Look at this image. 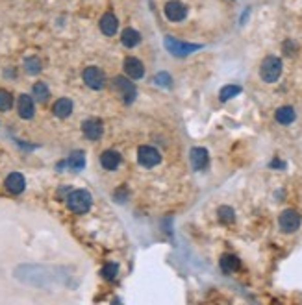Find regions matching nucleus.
Returning <instances> with one entry per match:
<instances>
[{"mask_svg": "<svg viewBox=\"0 0 302 305\" xmlns=\"http://www.w3.org/2000/svg\"><path fill=\"white\" fill-rule=\"evenodd\" d=\"M165 48H167L172 55L184 58V55H189L195 50H199L200 45H191V43L178 41V39H174V37H165Z\"/></svg>", "mask_w": 302, "mask_h": 305, "instance_id": "4", "label": "nucleus"}, {"mask_svg": "<svg viewBox=\"0 0 302 305\" xmlns=\"http://www.w3.org/2000/svg\"><path fill=\"white\" fill-rule=\"evenodd\" d=\"M121 41H122V45L128 46V48H134V46L139 45L141 35L135 32V30H132V28H126L125 32H122V35H121Z\"/></svg>", "mask_w": 302, "mask_h": 305, "instance_id": "18", "label": "nucleus"}, {"mask_svg": "<svg viewBox=\"0 0 302 305\" xmlns=\"http://www.w3.org/2000/svg\"><path fill=\"white\" fill-rule=\"evenodd\" d=\"M117 272H119V266H117L115 263L104 264V268H102L104 279H108V281H113V279H115V276H117Z\"/></svg>", "mask_w": 302, "mask_h": 305, "instance_id": "26", "label": "nucleus"}, {"mask_svg": "<svg viewBox=\"0 0 302 305\" xmlns=\"http://www.w3.org/2000/svg\"><path fill=\"white\" fill-rule=\"evenodd\" d=\"M65 165L69 166V168H73V170H80V168H84V165H85L84 152H73L69 159H67Z\"/></svg>", "mask_w": 302, "mask_h": 305, "instance_id": "20", "label": "nucleus"}, {"mask_svg": "<svg viewBox=\"0 0 302 305\" xmlns=\"http://www.w3.org/2000/svg\"><path fill=\"white\" fill-rule=\"evenodd\" d=\"M280 74H282V60L276 58V55L265 58L263 63H261V67H260L261 80L267 83H274L280 78Z\"/></svg>", "mask_w": 302, "mask_h": 305, "instance_id": "2", "label": "nucleus"}, {"mask_svg": "<svg viewBox=\"0 0 302 305\" xmlns=\"http://www.w3.org/2000/svg\"><path fill=\"white\" fill-rule=\"evenodd\" d=\"M239 92H241V87H239V85H226V87L221 89L219 98H221V102H226V100H230V98L237 97Z\"/></svg>", "mask_w": 302, "mask_h": 305, "instance_id": "22", "label": "nucleus"}, {"mask_svg": "<svg viewBox=\"0 0 302 305\" xmlns=\"http://www.w3.org/2000/svg\"><path fill=\"white\" fill-rule=\"evenodd\" d=\"M112 89L126 102V104H132L135 98V85L125 76H115L112 82Z\"/></svg>", "mask_w": 302, "mask_h": 305, "instance_id": "3", "label": "nucleus"}, {"mask_svg": "<svg viewBox=\"0 0 302 305\" xmlns=\"http://www.w3.org/2000/svg\"><path fill=\"white\" fill-rule=\"evenodd\" d=\"M137 159H139V165L147 166V168H152L162 161V156L156 148L152 146H141L137 150Z\"/></svg>", "mask_w": 302, "mask_h": 305, "instance_id": "7", "label": "nucleus"}, {"mask_svg": "<svg viewBox=\"0 0 302 305\" xmlns=\"http://www.w3.org/2000/svg\"><path fill=\"white\" fill-rule=\"evenodd\" d=\"M32 94H33V98H35L38 102H47L48 97H50V91H48L47 83L39 82V83H35V85H33Z\"/></svg>", "mask_w": 302, "mask_h": 305, "instance_id": "21", "label": "nucleus"}, {"mask_svg": "<svg viewBox=\"0 0 302 305\" xmlns=\"http://www.w3.org/2000/svg\"><path fill=\"white\" fill-rule=\"evenodd\" d=\"M117 28H119V21L113 13H104L100 18V30L104 35H115Z\"/></svg>", "mask_w": 302, "mask_h": 305, "instance_id": "15", "label": "nucleus"}, {"mask_svg": "<svg viewBox=\"0 0 302 305\" xmlns=\"http://www.w3.org/2000/svg\"><path fill=\"white\" fill-rule=\"evenodd\" d=\"M165 17L171 21V23H180V21H184L187 15V8L182 2H178V0H171V2H167L165 4Z\"/></svg>", "mask_w": 302, "mask_h": 305, "instance_id": "8", "label": "nucleus"}, {"mask_svg": "<svg viewBox=\"0 0 302 305\" xmlns=\"http://www.w3.org/2000/svg\"><path fill=\"white\" fill-rule=\"evenodd\" d=\"M154 83H156V85H163V87H169L172 83V80L167 72H159L154 76Z\"/></svg>", "mask_w": 302, "mask_h": 305, "instance_id": "27", "label": "nucleus"}, {"mask_svg": "<svg viewBox=\"0 0 302 305\" xmlns=\"http://www.w3.org/2000/svg\"><path fill=\"white\" fill-rule=\"evenodd\" d=\"M300 222H302L300 215H298L295 209H286L278 218L280 230H282L283 233H295V231L300 227Z\"/></svg>", "mask_w": 302, "mask_h": 305, "instance_id": "5", "label": "nucleus"}, {"mask_svg": "<svg viewBox=\"0 0 302 305\" xmlns=\"http://www.w3.org/2000/svg\"><path fill=\"white\" fill-rule=\"evenodd\" d=\"M82 131H84V135L89 139V141H97V139L102 137V131H104L102 120L87 119L84 124H82Z\"/></svg>", "mask_w": 302, "mask_h": 305, "instance_id": "9", "label": "nucleus"}, {"mask_svg": "<svg viewBox=\"0 0 302 305\" xmlns=\"http://www.w3.org/2000/svg\"><path fill=\"white\" fill-rule=\"evenodd\" d=\"M17 111H19L21 119H32L33 113H35V107H33V100L28 94H21L19 102H17Z\"/></svg>", "mask_w": 302, "mask_h": 305, "instance_id": "13", "label": "nucleus"}, {"mask_svg": "<svg viewBox=\"0 0 302 305\" xmlns=\"http://www.w3.org/2000/svg\"><path fill=\"white\" fill-rule=\"evenodd\" d=\"M221 268H223V272H226V274L236 272L237 268H239V259L232 254L223 255V257H221Z\"/></svg>", "mask_w": 302, "mask_h": 305, "instance_id": "19", "label": "nucleus"}, {"mask_svg": "<svg viewBox=\"0 0 302 305\" xmlns=\"http://www.w3.org/2000/svg\"><path fill=\"white\" fill-rule=\"evenodd\" d=\"M217 215H219V220L223 222V224H232L234 218H236V213H234V209H232V207H228V205H223V207H219Z\"/></svg>", "mask_w": 302, "mask_h": 305, "instance_id": "23", "label": "nucleus"}, {"mask_svg": "<svg viewBox=\"0 0 302 305\" xmlns=\"http://www.w3.org/2000/svg\"><path fill=\"white\" fill-rule=\"evenodd\" d=\"M24 69H26L28 74H39L41 72V61L38 58H28L24 61Z\"/></svg>", "mask_w": 302, "mask_h": 305, "instance_id": "25", "label": "nucleus"}, {"mask_svg": "<svg viewBox=\"0 0 302 305\" xmlns=\"http://www.w3.org/2000/svg\"><path fill=\"white\" fill-rule=\"evenodd\" d=\"M52 111H54V115H56L58 119H67V117L73 113V102H70L69 98H60V100L54 104Z\"/></svg>", "mask_w": 302, "mask_h": 305, "instance_id": "16", "label": "nucleus"}, {"mask_svg": "<svg viewBox=\"0 0 302 305\" xmlns=\"http://www.w3.org/2000/svg\"><path fill=\"white\" fill-rule=\"evenodd\" d=\"M91 194L87 190H73V193L67 196V207L70 209L76 215H82V213H87L91 207Z\"/></svg>", "mask_w": 302, "mask_h": 305, "instance_id": "1", "label": "nucleus"}, {"mask_svg": "<svg viewBox=\"0 0 302 305\" xmlns=\"http://www.w3.org/2000/svg\"><path fill=\"white\" fill-rule=\"evenodd\" d=\"M26 187V181H24V176L19 172H11L8 178H6V189L10 190L11 194H21Z\"/></svg>", "mask_w": 302, "mask_h": 305, "instance_id": "12", "label": "nucleus"}, {"mask_svg": "<svg viewBox=\"0 0 302 305\" xmlns=\"http://www.w3.org/2000/svg\"><path fill=\"white\" fill-rule=\"evenodd\" d=\"M274 117H276V120H278L280 124L288 126L295 120L297 113H295V109H293L291 106H283V107H280V109H276V115Z\"/></svg>", "mask_w": 302, "mask_h": 305, "instance_id": "17", "label": "nucleus"}, {"mask_svg": "<svg viewBox=\"0 0 302 305\" xmlns=\"http://www.w3.org/2000/svg\"><path fill=\"white\" fill-rule=\"evenodd\" d=\"M189 157H191V165H193L195 170H204L209 163V156L206 148H193Z\"/></svg>", "mask_w": 302, "mask_h": 305, "instance_id": "11", "label": "nucleus"}, {"mask_svg": "<svg viewBox=\"0 0 302 305\" xmlns=\"http://www.w3.org/2000/svg\"><path fill=\"white\" fill-rule=\"evenodd\" d=\"M11 106H13V97H11V92L0 89V111L11 109Z\"/></svg>", "mask_w": 302, "mask_h": 305, "instance_id": "24", "label": "nucleus"}, {"mask_svg": "<svg viewBox=\"0 0 302 305\" xmlns=\"http://www.w3.org/2000/svg\"><path fill=\"white\" fill-rule=\"evenodd\" d=\"M125 72L128 74V78L139 80L145 76V65L141 63L137 58H126L125 60Z\"/></svg>", "mask_w": 302, "mask_h": 305, "instance_id": "10", "label": "nucleus"}, {"mask_svg": "<svg viewBox=\"0 0 302 305\" xmlns=\"http://www.w3.org/2000/svg\"><path fill=\"white\" fill-rule=\"evenodd\" d=\"M82 76H84L85 85L95 89V91H98V89H102L106 85V74L102 72V69H98V67H87Z\"/></svg>", "mask_w": 302, "mask_h": 305, "instance_id": "6", "label": "nucleus"}, {"mask_svg": "<svg viewBox=\"0 0 302 305\" xmlns=\"http://www.w3.org/2000/svg\"><path fill=\"white\" fill-rule=\"evenodd\" d=\"M100 163L106 170H115L117 166L121 165V154L115 152V150H106V152L100 156Z\"/></svg>", "mask_w": 302, "mask_h": 305, "instance_id": "14", "label": "nucleus"}]
</instances>
